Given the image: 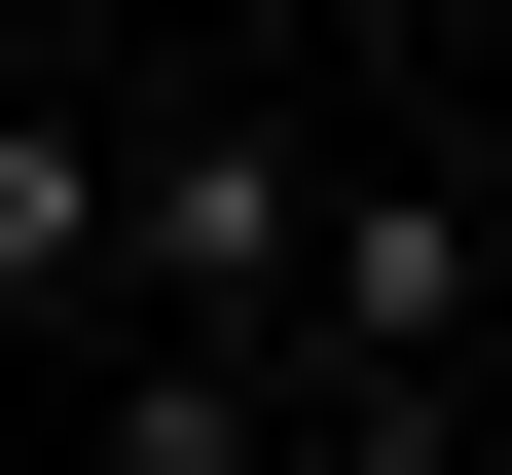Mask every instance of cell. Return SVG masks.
Segmentation results:
<instances>
[{"label": "cell", "mask_w": 512, "mask_h": 475, "mask_svg": "<svg viewBox=\"0 0 512 475\" xmlns=\"http://www.w3.org/2000/svg\"><path fill=\"white\" fill-rule=\"evenodd\" d=\"M110 329H330V147L293 110H147V256Z\"/></svg>", "instance_id": "cell-1"}, {"label": "cell", "mask_w": 512, "mask_h": 475, "mask_svg": "<svg viewBox=\"0 0 512 475\" xmlns=\"http://www.w3.org/2000/svg\"><path fill=\"white\" fill-rule=\"evenodd\" d=\"M330 402H439L476 366V183H403V147H330V329H293Z\"/></svg>", "instance_id": "cell-2"}, {"label": "cell", "mask_w": 512, "mask_h": 475, "mask_svg": "<svg viewBox=\"0 0 512 475\" xmlns=\"http://www.w3.org/2000/svg\"><path fill=\"white\" fill-rule=\"evenodd\" d=\"M110 256H147V147L0 74V329H110Z\"/></svg>", "instance_id": "cell-3"}, {"label": "cell", "mask_w": 512, "mask_h": 475, "mask_svg": "<svg viewBox=\"0 0 512 475\" xmlns=\"http://www.w3.org/2000/svg\"><path fill=\"white\" fill-rule=\"evenodd\" d=\"M220 37H366V0H220Z\"/></svg>", "instance_id": "cell-4"}, {"label": "cell", "mask_w": 512, "mask_h": 475, "mask_svg": "<svg viewBox=\"0 0 512 475\" xmlns=\"http://www.w3.org/2000/svg\"><path fill=\"white\" fill-rule=\"evenodd\" d=\"M476 475H512V439H476Z\"/></svg>", "instance_id": "cell-5"}]
</instances>
